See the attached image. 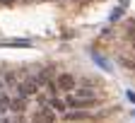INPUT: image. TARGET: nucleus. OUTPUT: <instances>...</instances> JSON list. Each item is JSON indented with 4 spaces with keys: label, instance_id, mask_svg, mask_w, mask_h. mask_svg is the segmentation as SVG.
<instances>
[{
    "label": "nucleus",
    "instance_id": "nucleus-9",
    "mask_svg": "<svg viewBox=\"0 0 135 123\" xmlns=\"http://www.w3.org/2000/svg\"><path fill=\"white\" fill-rule=\"evenodd\" d=\"M7 109H10V99L5 94H0V113H5Z\"/></svg>",
    "mask_w": 135,
    "mask_h": 123
},
{
    "label": "nucleus",
    "instance_id": "nucleus-13",
    "mask_svg": "<svg viewBox=\"0 0 135 123\" xmlns=\"http://www.w3.org/2000/svg\"><path fill=\"white\" fill-rule=\"evenodd\" d=\"M3 89H5V80H0V94H3Z\"/></svg>",
    "mask_w": 135,
    "mask_h": 123
},
{
    "label": "nucleus",
    "instance_id": "nucleus-15",
    "mask_svg": "<svg viewBox=\"0 0 135 123\" xmlns=\"http://www.w3.org/2000/svg\"><path fill=\"white\" fill-rule=\"evenodd\" d=\"M133 118H135V109H133Z\"/></svg>",
    "mask_w": 135,
    "mask_h": 123
},
{
    "label": "nucleus",
    "instance_id": "nucleus-7",
    "mask_svg": "<svg viewBox=\"0 0 135 123\" xmlns=\"http://www.w3.org/2000/svg\"><path fill=\"white\" fill-rule=\"evenodd\" d=\"M51 77H53V68H44L41 73L36 75V80H39V84H46V82H51Z\"/></svg>",
    "mask_w": 135,
    "mask_h": 123
},
{
    "label": "nucleus",
    "instance_id": "nucleus-4",
    "mask_svg": "<svg viewBox=\"0 0 135 123\" xmlns=\"http://www.w3.org/2000/svg\"><path fill=\"white\" fill-rule=\"evenodd\" d=\"M0 46H12V48H29V39H10V41H0Z\"/></svg>",
    "mask_w": 135,
    "mask_h": 123
},
{
    "label": "nucleus",
    "instance_id": "nucleus-10",
    "mask_svg": "<svg viewBox=\"0 0 135 123\" xmlns=\"http://www.w3.org/2000/svg\"><path fill=\"white\" fill-rule=\"evenodd\" d=\"M92 58H94V60H97V63H99V65H101V68H104V70H109V63H106V60H104V58H101V56H99V53H92Z\"/></svg>",
    "mask_w": 135,
    "mask_h": 123
},
{
    "label": "nucleus",
    "instance_id": "nucleus-6",
    "mask_svg": "<svg viewBox=\"0 0 135 123\" xmlns=\"http://www.w3.org/2000/svg\"><path fill=\"white\" fill-rule=\"evenodd\" d=\"M24 109H27V99L17 97V99H12V101H10V111H17V113H22Z\"/></svg>",
    "mask_w": 135,
    "mask_h": 123
},
{
    "label": "nucleus",
    "instance_id": "nucleus-2",
    "mask_svg": "<svg viewBox=\"0 0 135 123\" xmlns=\"http://www.w3.org/2000/svg\"><path fill=\"white\" fill-rule=\"evenodd\" d=\"M56 84H58V89H63V92H75V89H77L75 77H73V75H68V73L58 75V77H56Z\"/></svg>",
    "mask_w": 135,
    "mask_h": 123
},
{
    "label": "nucleus",
    "instance_id": "nucleus-8",
    "mask_svg": "<svg viewBox=\"0 0 135 123\" xmlns=\"http://www.w3.org/2000/svg\"><path fill=\"white\" fill-rule=\"evenodd\" d=\"M48 106L53 109V111H58V113H60V111H65V101H63V99H51Z\"/></svg>",
    "mask_w": 135,
    "mask_h": 123
},
{
    "label": "nucleus",
    "instance_id": "nucleus-1",
    "mask_svg": "<svg viewBox=\"0 0 135 123\" xmlns=\"http://www.w3.org/2000/svg\"><path fill=\"white\" fill-rule=\"evenodd\" d=\"M39 87H41V84H39V80H36V77H27L22 84H17L15 89H17V94H20L22 99H27L29 94H36V92H39Z\"/></svg>",
    "mask_w": 135,
    "mask_h": 123
},
{
    "label": "nucleus",
    "instance_id": "nucleus-14",
    "mask_svg": "<svg viewBox=\"0 0 135 123\" xmlns=\"http://www.w3.org/2000/svg\"><path fill=\"white\" fill-rule=\"evenodd\" d=\"M3 3H12V0H3Z\"/></svg>",
    "mask_w": 135,
    "mask_h": 123
},
{
    "label": "nucleus",
    "instance_id": "nucleus-3",
    "mask_svg": "<svg viewBox=\"0 0 135 123\" xmlns=\"http://www.w3.org/2000/svg\"><path fill=\"white\" fill-rule=\"evenodd\" d=\"M53 121H56V111L51 109V106H44V109H39L36 118H34V123H53Z\"/></svg>",
    "mask_w": 135,
    "mask_h": 123
},
{
    "label": "nucleus",
    "instance_id": "nucleus-5",
    "mask_svg": "<svg viewBox=\"0 0 135 123\" xmlns=\"http://www.w3.org/2000/svg\"><path fill=\"white\" fill-rule=\"evenodd\" d=\"M75 97L77 99H97V92L89 89V87H80V89H75Z\"/></svg>",
    "mask_w": 135,
    "mask_h": 123
},
{
    "label": "nucleus",
    "instance_id": "nucleus-12",
    "mask_svg": "<svg viewBox=\"0 0 135 123\" xmlns=\"http://www.w3.org/2000/svg\"><path fill=\"white\" fill-rule=\"evenodd\" d=\"M65 118H70V121H77V118H87V116H84V113H68Z\"/></svg>",
    "mask_w": 135,
    "mask_h": 123
},
{
    "label": "nucleus",
    "instance_id": "nucleus-11",
    "mask_svg": "<svg viewBox=\"0 0 135 123\" xmlns=\"http://www.w3.org/2000/svg\"><path fill=\"white\" fill-rule=\"evenodd\" d=\"M121 15H123V7H116V10L111 12V22H116V20H118Z\"/></svg>",
    "mask_w": 135,
    "mask_h": 123
}]
</instances>
